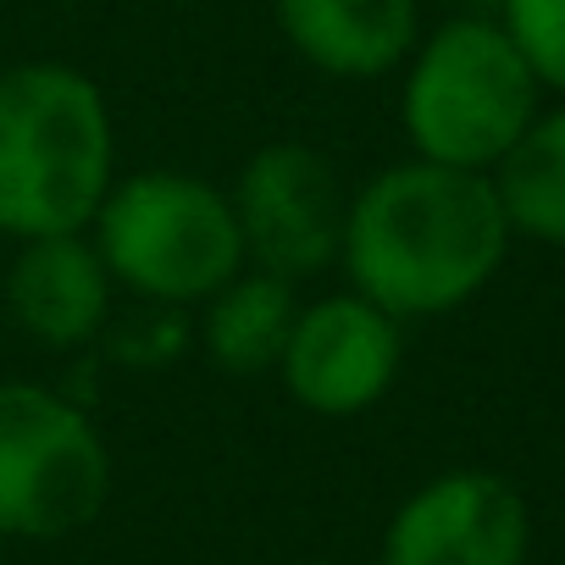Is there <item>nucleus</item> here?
I'll use <instances>...</instances> for the list:
<instances>
[{
    "label": "nucleus",
    "mask_w": 565,
    "mask_h": 565,
    "mask_svg": "<svg viewBox=\"0 0 565 565\" xmlns=\"http://www.w3.org/2000/svg\"><path fill=\"white\" fill-rule=\"evenodd\" d=\"M111 449L95 416L45 383L0 377V537L62 543L100 521Z\"/></svg>",
    "instance_id": "obj_5"
},
{
    "label": "nucleus",
    "mask_w": 565,
    "mask_h": 565,
    "mask_svg": "<svg viewBox=\"0 0 565 565\" xmlns=\"http://www.w3.org/2000/svg\"><path fill=\"white\" fill-rule=\"evenodd\" d=\"M537 111L543 84L499 18H449L422 29L405 56L399 128L422 161L493 172Z\"/></svg>",
    "instance_id": "obj_4"
},
{
    "label": "nucleus",
    "mask_w": 565,
    "mask_h": 565,
    "mask_svg": "<svg viewBox=\"0 0 565 565\" xmlns=\"http://www.w3.org/2000/svg\"><path fill=\"white\" fill-rule=\"evenodd\" d=\"M300 282L289 277H271L260 266H244L238 277H227L222 289L194 306V344L200 355L216 366V372H233V377H260V372H277L282 361V344L295 333V317H300Z\"/></svg>",
    "instance_id": "obj_11"
},
{
    "label": "nucleus",
    "mask_w": 565,
    "mask_h": 565,
    "mask_svg": "<svg viewBox=\"0 0 565 565\" xmlns=\"http://www.w3.org/2000/svg\"><path fill=\"white\" fill-rule=\"evenodd\" d=\"M526 554L532 510L521 488L488 466H455L399 499L377 565H526Z\"/></svg>",
    "instance_id": "obj_8"
},
{
    "label": "nucleus",
    "mask_w": 565,
    "mask_h": 565,
    "mask_svg": "<svg viewBox=\"0 0 565 565\" xmlns=\"http://www.w3.org/2000/svg\"><path fill=\"white\" fill-rule=\"evenodd\" d=\"M271 23L295 62L344 84L399 73L422 40L416 0H271Z\"/></svg>",
    "instance_id": "obj_10"
},
{
    "label": "nucleus",
    "mask_w": 565,
    "mask_h": 565,
    "mask_svg": "<svg viewBox=\"0 0 565 565\" xmlns=\"http://www.w3.org/2000/svg\"><path fill=\"white\" fill-rule=\"evenodd\" d=\"M227 200H233L249 266L289 277V282H306V277H322L328 266H339L350 189L317 145H306V139L260 145L238 167Z\"/></svg>",
    "instance_id": "obj_6"
},
{
    "label": "nucleus",
    "mask_w": 565,
    "mask_h": 565,
    "mask_svg": "<svg viewBox=\"0 0 565 565\" xmlns=\"http://www.w3.org/2000/svg\"><path fill=\"white\" fill-rule=\"evenodd\" d=\"M111 178L117 122L84 67H0V238L89 233Z\"/></svg>",
    "instance_id": "obj_2"
},
{
    "label": "nucleus",
    "mask_w": 565,
    "mask_h": 565,
    "mask_svg": "<svg viewBox=\"0 0 565 565\" xmlns=\"http://www.w3.org/2000/svg\"><path fill=\"white\" fill-rule=\"evenodd\" d=\"M510 238L488 172L411 156L350 194L339 266L355 295L405 328L471 306L499 277Z\"/></svg>",
    "instance_id": "obj_1"
},
{
    "label": "nucleus",
    "mask_w": 565,
    "mask_h": 565,
    "mask_svg": "<svg viewBox=\"0 0 565 565\" xmlns=\"http://www.w3.org/2000/svg\"><path fill=\"white\" fill-rule=\"evenodd\" d=\"M399 366H405V328L388 311H377L366 295L339 289L300 306L295 333L277 361V383L300 411L350 422L394 394Z\"/></svg>",
    "instance_id": "obj_7"
},
{
    "label": "nucleus",
    "mask_w": 565,
    "mask_h": 565,
    "mask_svg": "<svg viewBox=\"0 0 565 565\" xmlns=\"http://www.w3.org/2000/svg\"><path fill=\"white\" fill-rule=\"evenodd\" d=\"M515 238L565 249V106L537 111L510 156L488 172Z\"/></svg>",
    "instance_id": "obj_12"
},
{
    "label": "nucleus",
    "mask_w": 565,
    "mask_h": 565,
    "mask_svg": "<svg viewBox=\"0 0 565 565\" xmlns=\"http://www.w3.org/2000/svg\"><path fill=\"white\" fill-rule=\"evenodd\" d=\"M89 244L117 289L161 311L205 306L249 266L227 189L183 167L117 172L89 222Z\"/></svg>",
    "instance_id": "obj_3"
},
{
    "label": "nucleus",
    "mask_w": 565,
    "mask_h": 565,
    "mask_svg": "<svg viewBox=\"0 0 565 565\" xmlns=\"http://www.w3.org/2000/svg\"><path fill=\"white\" fill-rule=\"evenodd\" d=\"M0 300H7V317L23 339L67 355L89 350L111 328L117 282L95 255L89 233H56L18 244V255L0 271Z\"/></svg>",
    "instance_id": "obj_9"
},
{
    "label": "nucleus",
    "mask_w": 565,
    "mask_h": 565,
    "mask_svg": "<svg viewBox=\"0 0 565 565\" xmlns=\"http://www.w3.org/2000/svg\"><path fill=\"white\" fill-rule=\"evenodd\" d=\"M499 23L537 84L565 95V0H499Z\"/></svg>",
    "instance_id": "obj_13"
}]
</instances>
